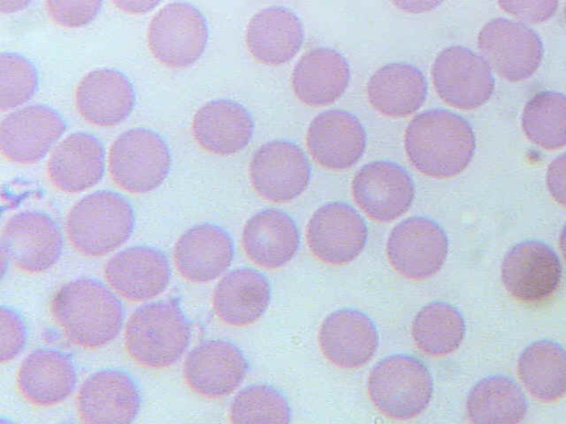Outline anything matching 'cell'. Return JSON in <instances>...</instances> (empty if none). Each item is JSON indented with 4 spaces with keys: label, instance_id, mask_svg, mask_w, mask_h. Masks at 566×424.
<instances>
[{
    "label": "cell",
    "instance_id": "cell-14",
    "mask_svg": "<svg viewBox=\"0 0 566 424\" xmlns=\"http://www.w3.org/2000/svg\"><path fill=\"white\" fill-rule=\"evenodd\" d=\"M501 277L506 290L525 304L549 299L562 279V266L556 253L539 241H524L505 255Z\"/></svg>",
    "mask_w": 566,
    "mask_h": 424
},
{
    "label": "cell",
    "instance_id": "cell-43",
    "mask_svg": "<svg viewBox=\"0 0 566 424\" xmlns=\"http://www.w3.org/2000/svg\"><path fill=\"white\" fill-rule=\"evenodd\" d=\"M399 10L408 13H423L436 9L443 0H390Z\"/></svg>",
    "mask_w": 566,
    "mask_h": 424
},
{
    "label": "cell",
    "instance_id": "cell-41",
    "mask_svg": "<svg viewBox=\"0 0 566 424\" xmlns=\"http://www.w3.org/2000/svg\"><path fill=\"white\" fill-rule=\"evenodd\" d=\"M547 189L553 199L566 206V152L555 158L546 172Z\"/></svg>",
    "mask_w": 566,
    "mask_h": 424
},
{
    "label": "cell",
    "instance_id": "cell-21",
    "mask_svg": "<svg viewBox=\"0 0 566 424\" xmlns=\"http://www.w3.org/2000/svg\"><path fill=\"white\" fill-rule=\"evenodd\" d=\"M318 343L333 364L342 369H356L375 356L378 333L367 315L345 308L325 318L318 331Z\"/></svg>",
    "mask_w": 566,
    "mask_h": 424
},
{
    "label": "cell",
    "instance_id": "cell-20",
    "mask_svg": "<svg viewBox=\"0 0 566 424\" xmlns=\"http://www.w3.org/2000/svg\"><path fill=\"white\" fill-rule=\"evenodd\" d=\"M366 141L360 121L339 109L318 114L306 132V146L313 159L335 171L353 167L364 155Z\"/></svg>",
    "mask_w": 566,
    "mask_h": 424
},
{
    "label": "cell",
    "instance_id": "cell-29",
    "mask_svg": "<svg viewBox=\"0 0 566 424\" xmlns=\"http://www.w3.org/2000/svg\"><path fill=\"white\" fill-rule=\"evenodd\" d=\"M350 72L346 59L335 50L317 47L306 52L292 73L296 97L308 106H326L346 91Z\"/></svg>",
    "mask_w": 566,
    "mask_h": 424
},
{
    "label": "cell",
    "instance_id": "cell-26",
    "mask_svg": "<svg viewBox=\"0 0 566 424\" xmlns=\"http://www.w3.org/2000/svg\"><path fill=\"white\" fill-rule=\"evenodd\" d=\"M192 135L206 151L230 156L250 142L254 124L250 113L231 99H213L203 104L192 118Z\"/></svg>",
    "mask_w": 566,
    "mask_h": 424
},
{
    "label": "cell",
    "instance_id": "cell-37",
    "mask_svg": "<svg viewBox=\"0 0 566 424\" xmlns=\"http://www.w3.org/2000/svg\"><path fill=\"white\" fill-rule=\"evenodd\" d=\"M39 75L33 64L17 53L0 54V108L27 103L36 92Z\"/></svg>",
    "mask_w": 566,
    "mask_h": 424
},
{
    "label": "cell",
    "instance_id": "cell-35",
    "mask_svg": "<svg viewBox=\"0 0 566 424\" xmlns=\"http://www.w3.org/2000/svg\"><path fill=\"white\" fill-rule=\"evenodd\" d=\"M522 127L527 139L541 148L566 146V96L552 91L535 94L524 107Z\"/></svg>",
    "mask_w": 566,
    "mask_h": 424
},
{
    "label": "cell",
    "instance_id": "cell-24",
    "mask_svg": "<svg viewBox=\"0 0 566 424\" xmlns=\"http://www.w3.org/2000/svg\"><path fill=\"white\" fill-rule=\"evenodd\" d=\"M105 171V150L93 135L77 131L64 138L52 151L46 173L60 191L80 193L96 186Z\"/></svg>",
    "mask_w": 566,
    "mask_h": 424
},
{
    "label": "cell",
    "instance_id": "cell-33",
    "mask_svg": "<svg viewBox=\"0 0 566 424\" xmlns=\"http://www.w3.org/2000/svg\"><path fill=\"white\" fill-rule=\"evenodd\" d=\"M527 403L521 388L505 375H490L470 391L467 414L472 423H518Z\"/></svg>",
    "mask_w": 566,
    "mask_h": 424
},
{
    "label": "cell",
    "instance_id": "cell-5",
    "mask_svg": "<svg viewBox=\"0 0 566 424\" xmlns=\"http://www.w3.org/2000/svg\"><path fill=\"white\" fill-rule=\"evenodd\" d=\"M367 388L380 413L401 421L413 418L427 409L433 381L422 361L412 356L394 354L374 365Z\"/></svg>",
    "mask_w": 566,
    "mask_h": 424
},
{
    "label": "cell",
    "instance_id": "cell-31",
    "mask_svg": "<svg viewBox=\"0 0 566 424\" xmlns=\"http://www.w3.org/2000/svg\"><path fill=\"white\" fill-rule=\"evenodd\" d=\"M422 72L408 63H389L378 68L367 84L371 106L380 114L399 118L418 110L427 97Z\"/></svg>",
    "mask_w": 566,
    "mask_h": 424
},
{
    "label": "cell",
    "instance_id": "cell-10",
    "mask_svg": "<svg viewBox=\"0 0 566 424\" xmlns=\"http://www.w3.org/2000/svg\"><path fill=\"white\" fill-rule=\"evenodd\" d=\"M448 255V237L440 225L424 216L398 223L387 241V256L402 276L420 280L437 274Z\"/></svg>",
    "mask_w": 566,
    "mask_h": 424
},
{
    "label": "cell",
    "instance_id": "cell-16",
    "mask_svg": "<svg viewBox=\"0 0 566 424\" xmlns=\"http://www.w3.org/2000/svg\"><path fill=\"white\" fill-rule=\"evenodd\" d=\"M356 204L373 220L391 222L406 213L415 198L409 173L399 165L378 160L363 166L352 182Z\"/></svg>",
    "mask_w": 566,
    "mask_h": 424
},
{
    "label": "cell",
    "instance_id": "cell-23",
    "mask_svg": "<svg viewBox=\"0 0 566 424\" xmlns=\"http://www.w3.org/2000/svg\"><path fill=\"white\" fill-rule=\"evenodd\" d=\"M78 114L90 124L112 127L124 121L135 106V91L126 75L113 68L87 73L75 89Z\"/></svg>",
    "mask_w": 566,
    "mask_h": 424
},
{
    "label": "cell",
    "instance_id": "cell-17",
    "mask_svg": "<svg viewBox=\"0 0 566 424\" xmlns=\"http://www.w3.org/2000/svg\"><path fill=\"white\" fill-rule=\"evenodd\" d=\"M248 370V360L234 343L209 339L188 353L182 373L192 391L205 398L219 399L238 389Z\"/></svg>",
    "mask_w": 566,
    "mask_h": 424
},
{
    "label": "cell",
    "instance_id": "cell-46",
    "mask_svg": "<svg viewBox=\"0 0 566 424\" xmlns=\"http://www.w3.org/2000/svg\"><path fill=\"white\" fill-rule=\"evenodd\" d=\"M565 19H566V7H565Z\"/></svg>",
    "mask_w": 566,
    "mask_h": 424
},
{
    "label": "cell",
    "instance_id": "cell-40",
    "mask_svg": "<svg viewBox=\"0 0 566 424\" xmlns=\"http://www.w3.org/2000/svg\"><path fill=\"white\" fill-rule=\"evenodd\" d=\"M509 14L528 23H541L552 18L558 0H497Z\"/></svg>",
    "mask_w": 566,
    "mask_h": 424
},
{
    "label": "cell",
    "instance_id": "cell-28",
    "mask_svg": "<svg viewBox=\"0 0 566 424\" xmlns=\"http://www.w3.org/2000/svg\"><path fill=\"white\" fill-rule=\"evenodd\" d=\"M242 246L254 264L274 269L293 258L300 246V232L290 215L276 209H265L247 221Z\"/></svg>",
    "mask_w": 566,
    "mask_h": 424
},
{
    "label": "cell",
    "instance_id": "cell-32",
    "mask_svg": "<svg viewBox=\"0 0 566 424\" xmlns=\"http://www.w3.org/2000/svg\"><path fill=\"white\" fill-rule=\"evenodd\" d=\"M517 373L535 399L556 401L566 393V350L551 340L535 341L522 351Z\"/></svg>",
    "mask_w": 566,
    "mask_h": 424
},
{
    "label": "cell",
    "instance_id": "cell-3",
    "mask_svg": "<svg viewBox=\"0 0 566 424\" xmlns=\"http://www.w3.org/2000/svg\"><path fill=\"white\" fill-rule=\"evenodd\" d=\"M191 328L176 300H159L138 307L129 317L124 333L129 357L146 368L175 364L186 352Z\"/></svg>",
    "mask_w": 566,
    "mask_h": 424
},
{
    "label": "cell",
    "instance_id": "cell-39",
    "mask_svg": "<svg viewBox=\"0 0 566 424\" xmlns=\"http://www.w3.org/2000/svg\"><path fill=\"white\" fill-rule=\"evenodd\" d=\"M0 359L1 362H7L23 350L27 342V326L15 309L4 305L0 309Z\"/></svg>",
    "mask_w": 566,
    "mask_h": 424
},
{
    "label": "cell",
    "instance_id": "cell-6",
    "mask_svg": "<svg viewBox=\"0 0 566 424\" xmlns=\"http://www.w3.org/2000/svg\"><path fill=\"white\" fill-rule=\"evenodd\" d=\"M171 157L166 141L146 128H133L112 144L108 169L123 190L142 194L158 188L168 177Z\"/></svg>",
    "mask_w": 566,
    "mask_h": 424
},
{
    "label": "cell",
    "instance_id": "cell-8",
    "mask_svg": "<svg viewBox=\"0 0 566 424\" xmlns=\"http://www.w3.org/2000/svg\"><path fill=\"white\" fill-rule=\"evenodd\" d=\"M431 75L439 97L459 109L482 106L494 89V78L486 61L459 45L449 46L437 55Z\"/></svg>",
    "mask_w": 566,
    "mask_h": 424
},
{
    "label": "cell",
    "instance_id": "cell-18",
    "mask_svg": "<svg viewBox=\"0 0 566 424\" xmlns=\"http://www.w3.org/2000/svg\"><path fill=\"white\" fill-rule=\"evenodd\" d=\"M76 411L84 423H132L142 405L136 381L120 369L91 374L76 395Z\"/></svg>",
    "mask_w": 566,
    "mask_h": 424
},
{
    "label": "cell",
    "instance_id": "cell-34",
    "mask_svg": "<svg viewBox=\"0 0 566 424\" xmlns=\"http://www.w3.org/2000/svg\"><path fill=\"white\" fill-rule=\"evenodd\" d=\"M417 347L426 354L443 357L455 351L465 335L461 312L444 301H433L422 307L411 325Z\"/></svg>",
    "mask_w": 566,
    "mask_h": 424
},
{
    "label": "cell",
    "instance_id": "cell-36",
    "mask_svg": "<svg viewBox=\"0 0 566 424\" xmlns=\"http://www.w3.org/2000/svg\"><path fill=\"white\" fill-rule=\"evenodd\" d=\"M291 416L285 396L268 384L242 389L230 405L232 423H287Z\"/></svg>",
    "mask_w": 566,
    "mask_h": 424
},
{
    "label": "cell",
    "instance_id": "cell-13",
    "mask_svg": "<svg viewBox=\"0 0 566 424\" xmlns=\"http://www.w3.org/2000/svg\"><path fill=\"white\" fill-rule=\"evenodd\" d=\"M367 236L364 219L344 202L318 208L306 229L310 251L329 265H345L354 261L364 250Z\"/></svg>",
    "mask_w": 566,
    "mask_h": 424
},
{
    "label": "cell",
    "instance_id": "cell-44",
    "mask_svg": "<svg viewBox=\"0 0 566 424\" xmlns=\"http://www.w3.org/2000/svg\"><path fill=\"white\" fill-rule=\"evenodd\" d=\"M32 0H0V10L2 13H15L25 9Z\"/></svg>",
    "mask_w": 566,
    "mask_h": 424
},
{
    "label": "cell",
    "instance_id": "cell-11",
    "mask_svg": "<svg viewBox=\"0 0 566 424\" xmlns=\"http://www.w3.org/2000/svg\"><path fill=\"white\" fill-rule=\"evenodd\" d=\"M62 250L60 227L43 212H19L2 229L1 251L23 272L36 274L49 269L60 259Z\"/></svg>",
    "mask_w": 566,
    "mask_h": 424
},
{
    "label": "cell",
    "instance_id": "cell-12",
    "mask_svg": "<svg viewBox=\"0 0 566 424\" xmlns=\"http://www.w3.org/2000/svg\"><path fill=\"white\" fill-rule=\"evenodd\" d=\"M249 174L253 189L265 200L283 203L307 187L311 166L303 150L292 141L272 140L253 155Z\"/></svg>",
    "mask_w": 566,
    "mask_h": 424
},
{
    "label": "cell",
    "instance_id": "cell-7",
    "mask_svg": "<svg viewBox=\"0 0 566 424\" xmlns=\"http://www.w3.org/2000/svg\"><path fill=\"white\" fill-rule=\"evenodd\" d=\"M208 42V25L201 12L186 2L163 7L147 29L151 55L170 68H186L203 54Z\"/></svg>",
    "mask_w": 566,
    "mask_h": 424
},
{
    "label": "cell",
    "instance_id": "cell-27",
    "mask_svg": "<svg viewBox=\"0 0 566 424\" xmlns=\"http://www.w3.org/2000/svg\"><path fill=\"white\" fill-rule=\"evenodd\" d=\"M304 40L298 17L283 7H270L255 13L245 31L251 55L266 65H281L294 57Z\"/></svg>",
    "mask_w": 566,
    "mask_h": 424
},
{
    "label": "cell",
    "instance_id": "cell-42",
    "mask_svg": "<svg viewBox=\"0 0 566 424\" xmlns=\"http://www.w3.org/2000/svg\"><path fill=\"white\" fill-rule=\"evenodd\" d=\"M161 0H112L116 8L128 14H144L155 9Z\"/></svg>",
    "mask_w": 566,
    "mask_h": 424
},
{
    "label": "cell",
    "instance_id": "cell-38",
    "mask_svg": "<svg viewBox=\"0 0 566 424\" xmlns=\"http://www.w3.org/2000/svg\"><path fill=\"white\" fill-rule=\"evenodd\" d=\"M103 0H45L50 18L64 28H81L98 14Z\"/></svg>",
    "mask_w": 566,
    "mask_h": 424
},
{
    "label": "cell",
    "instance_id": "cell-15",
    "mask_svg": "<svg viewBox=\"0 0 566 424\" xmlns=\"http://www.w3.org/2000/svg\"><path fill=\"white\" fill-rule=\"evenodd\" d=\"M66 129L53 108L35 104L6 116L0 125V148L10 161L31 165L43 159Z\"/></svg>",
    "mask_w": 566,
    "mask_h": 424
},
{
    "label": "cell",
    "instance_id": "cell-25",
    "mask_svg": "<svg viewBox=\"0 0 566 424\" xmlns=\"http://www.w3.org/2000/svg\"><path fill=\"white\" fill-rule=\"evenodd\" d=\"M76 381L72 358L51 348L29 353L21 362L17 375L21 395L39 406H52L66 400L75 389Z\"/></svg>",
    "mask_w": 566,
    "mask_h": 424
},
{
    "label": "cell",
    "instance_id": "cell-4",
    "mask_svg": "<svg viewBox=\"0 0 566 424\" xmlns=\"http://www.w3.org/2000/svg\"><path fill=\"white\" fill-rule=\"evenodd\" d=\"M135 212L130 202L109 190L93 192L70 210L65 230L69 242L82 255L104 256L133 234Z\"/></svg>",
    "mask_w": 566,
    "mask_h": 424
},
{
    "label": "cell",
    "instance_id": "cell-30",
    "mask_svg": "<svg viewBox=\"0 0 566 424\" xmlns=\"http://www.w3.org/2000/svg\"><path fill=\"white\" fill-rule=\"evenodd\" d=\"M271 298L268 278L253 268H238L224 275L213 292V309L227 325L245 327L258 321Z\"/></svg>",
    "mask_w": 566,
    "mask_h": 424
},
{
    "label": "cell",
    "instance_id": "cell-19",
    "mask_svg": "<svg viewBox=\"0 0 566 424\" xmlns=\"http://www.w3.org/2000/svg\"><path fill=\"white\" fill-rule=\"evenodd\" d=\"M104 275L112 288L129 301H145L168 286L171 268L166 254L155 247H127L108 259Z\"/></svg>",
    "mask_w": 566,
    "mask_h": 424
},
{
    "label": "cell",
    "instance_id": "cell-2",
    "mask_svg": "<svg viewBox=\"0 0 566 424\" xmlns=\"http://www.w3.org/2000/svg\"><path fill=\"white\" fill-rule=\"evenodd\" d=\"M405 150L411 165L431 178H451L462 172L475 150L470 124L446 109L415 116L405 132Z\"/></svg>",
    "mask_w": 566,
    "mask_h": 424
},
{
    "label": "cell",
    "instance_id": "cell-45",
    "mask_svg": "<svg viewBox=\"0 0 566 424\" xmlns=\"http://www.w3.org/2000/svg\"><path fill=\"white\" fill-rule=\"evenodd\" d=\"M559 247L562 251V254L566 261V224L564 225L560 235H559Z\"/></svg>",
    "mask_w": 566,
    "mask_h": 424
},
{
    "label": "cell",
    "instance_id": "cell-9",
    "mask_svg": "<svg viewBox=\"0 0 566 424\" xmlns=\"http://www.w3.org/2000/svg\"><path fill=\"white\" fill-rule=\"evenodd\" d=\"M478 45L489 66L510 82L531 77L543 57L538 35L528 26L507 19L488 22L479 33Z\"/></svg>",
    "mask_w": 566,
    "mask_h": 424
},
{
    "label": "cell",
    "instance_id": "cell-22",
    "mask_svg": "<svg viewBox=\"0 0 566 424\" xmlns=\"http://www.w3.org/2000/svg\"><path fill=\"white\" fill-rule=\"evenodd\" d=\"M234 245L222 227L202 223L184 232L175 244L174 261L179 274L192 283H209L231 265Z\"/></svg>",
    "mask_w": 566,
    "mask_h": 424
},
{
    "label": "cell",
    "instance_id": "cell-1",
    "mask_svg": "<svg viewBox=\"0 0 566 424\" xmlns=\"http://www.w3.org/2000/svg\"><path fill=\"white\" fill-rule=\"evenodd\" d=\"M50 309L64 336L85 349L106 346L123 327L122 301L94 278H77L64 284L52 298Z\"/></svg>",
    "mask_w": 566,
    "mask_h": 424
}]
</instances>
